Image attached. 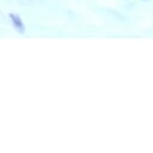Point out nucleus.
<instances>
[{"mask_svg":"<svg viewBox=\"0 0 153 153\" xmlns=\"http://www.w3.org/2000/svg\"><path fill=\"white\" fill-rule=\"evenodd\" d=\"M10 19H11V22H12L15 29H16L18 33L23 34V33L25 31L24 23H23V21H22V18H21L19 15H17V13H10Z\"/></svg>","mask_w":153,"mask_h":153,"instance_id":"1","label":"nucleus"}]
</instances>
